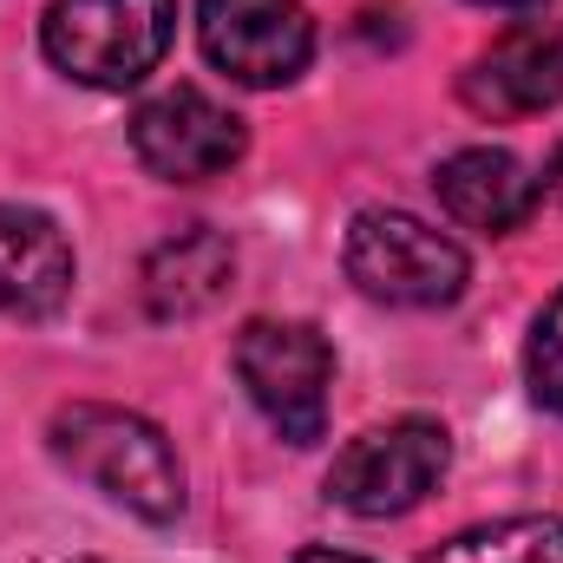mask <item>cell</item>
I'll list each match as a JSON object with an SVG mask.
<instances>
[{"label": "cell", "mask_w": 563, "mask_h": 563, "mask_svg": "<svg viewBox=\"0 0 563 563\" xmlns=\"http://www.w3.org/2000/svg\"><path fill=\"white\" fill-rule=\"evenodd\" d=\"M551 190H558V203H563V144H558V157H551Z\"/></svg>", "instance_id": "obj_15"}, {"label": "cell", "mask_w": 563, "mask_h": 563, "mask_svg": "<svg viewBox=\"0 0 563 563\" xmlns=\"http://www.w3.org/2000/svg\"><path fill=\"white\" fill-rule=\"evenodd\" d=\"M230 276H236L230 236H217L210 223H190V230L164 236L144 256V308L157 321H190V314H203V308L223 301Z\"/></svg>", "instance_id": "obj_11"}, {"label": "cell", "mask_w": 563, "mask_h": 563, "mask_svg": "<svg viewBox=\"0 0 563 563\" xmlns=\"http://www.w3.org/2000/svg\"><path fill=\"white\" fill-rule=\"evenodd\" d=\"M197 33H203L210 66L256 92L301 79V66L314 53V20L301 0H203Z\"/></svg>", "instance_id": "obj_6"}, {"label": "cell", "mask_w": 563, "mask_h": 563, "mask_svg": "<svg viewBox=\"0 0 563 563\" xmlns=\"http://www.w3.org/2000/svg\"><path fill=\"white\" fill-rule=\"evenodd\" d=\"M295 563H367V558H347V551H328V544H308V551H295Z\"/></svg>", "instance_id": "obj_14"}, {"label": "cell", "mask_w": 563, "mask_h": 563, "mask_svg": "<svg viewBox=\"0 0 563 563\" xmlns=\"http://www.w3.org/2000/svg\"><path fill=\"white\" fill-rule=\"evenodd\" d=\"M432 190H439V210L465 230H485V236H511L531 210H538V177L511 157V151H492V144H472V151H452L439 170H432Z\"/></svg>", "instance_id": "obj_9"}, {"label": "cell", "mask_w": 563, "mask_h": 563, "mask_svg": "<svg viewBox=\"0 0 563 563\" xmlns=\"http://www.w3.org/2000/svg\"><path fill=\"white\" fill-rule=\"evenodd\" d=\"M132 151H139L144 170L164 177V184H203V177H223L250 151V132L210 92L170 86V92L144 99L132 112Z\"/></svg>", "instance_id": "obj_7"}, {"label": "cell", "mask_w": 563, "mask_h": 563, "mask_svg": "<svg viewBox=\"0 0 563 563\" xmlns=\"http://www.w3.org/2000/svg\"><path fill=\"white\" fill-rule=\"evenodd\" d=\"M478 7H538V0H478Z\"/></svg>", "instance_id": "obj_16"}, {"label": "cell", "mask_w": 563, "mask_h": 563, "mask_svg": "<svg viewBox=\"0 0 563 563\" xmlns=\"http://www.w3.org/2000/svg\"><path fill=\"white\" fill-rule=\"evenodd\" d=\"M525 374H531V394H538V407L563 413V288L551 295V301H544V314L531 321Z\"/></svg>", "instance_id": "obj_13"}, {"label": "cell", "mask_w": 563, "mask_h": 563, "mask_svg": "<svg viewBox=\"0 0 563 563\" xmlns=\"http://www.w3.org/2000/svg\"><path fill=\"white\" fill-rule=\"evenodd\" d=\"M170 33H177V0H53L40 46L66 79L92 92H125L144 73H157Z\"/></svg>", "instance_id": "obj_2"}, {"label": "cell", "mask_w": 563, "mask_h": 563, "mask_svg": "<svg viewBox=\"0 0 563 563\" xmlns=\"http://www.w3.org/2000/svg\"><path fill=\"white\" fill-rule=\"evenodd\" d=\"M347 276L387 308H445L465 295V250L413 210H361L347 230Z\"/></svg>", "instance_id": "obj_3"}, {"label": "cell", "mask_w": 563, "mask_h": 563, "mask_svg": "<svg viewBox=\"0 0 563 563\" xmlns=\"http://www.w3.org/2000/svg\"><path fill=\"white\" fill-rule=\"evenodd\" d=\"M46 439H53V459L66 472L99 485L112 505H125L144 525H170L184 511V459L144 413L79 400V407L53 413Z\"/></svg>", "instance_id": "obj_1"}, {"label": "cell", "mask_w": 563, "mask_h": 563, "mask_svg": "<svg viewBox=\"0 0 563 563\" xmlns=\"http://www.w3.org/2000/svg\"><path fill=\"white\" fill-rule=\"evenodd\" d=\"M452 439L432 420H394L347 439L328 465V498L354 518H400L426 505V492L445 478Z\"/></svg>", "instance_id": "obj_5"}, {"label": "cell", "mask_w": 563, "mask_h": 563, "mask_svg": "<svg viewBox=\"0 0 563 563\" xmlns=\"http://www.w3.org/2000/svg\"><path fill=\"white\" fill-rule=\"evenodd\" d=\"M465 106L478 119H531L563 106V46L551 33H505L492 53H478L459 79Z\"/></svg>", "instance_id": "obj_8"}, {"label": "cell", "mask_w": 563, "mask_h": 563, "mask_svg": "<svg viewBox=\"0 0 563 563\" xmlns=\"http://www.w3.org/2000/svg\"><path fill=\"white\" fill-rule=\"evenodd\" d=\"M73 295V243L53 217L0 203V314H53Z\"/></svg>", "instance_id": "obj_10"}, {"label": "cell", "mask_w": 563, "mask_h": 563, "mask_svg": "<svg viewBox=\"0 0 563 563\" xmlns=\"http://www.w3.org/2000/svg\"><path fill=\"white\" fill-rule=\"evenodd\" d=\"M426 563H563V518H498L445 538Z\"/></svg>", "instance_id": "obj_12"}, {"label": "cell", "mask_w": 563, "mask_h": 563, "mask_svg": "<svg viewBox=\"0 0 563 563\" xmlns=\"http://www.w3.org/2000/svg\"><path fill=\"white\" fill-rule=\"evenodd\" d=\"M236 380L250 387L256 413L288 445H314L328 432V387H334V347L308 321H250L236 334Z\"/></svg>", "instance_id": "obj_4"}]
</instances>
